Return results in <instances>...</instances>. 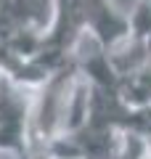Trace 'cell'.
<instances>
[{"mask_svg": "<svg viewBox=\"0 0 151 159\" xmlns=\"http://www.w3.org/2000/svg\"><path fill=\"white\" fill-rule=\"evenodd\" d=\"M88 32L103 51H109L130 32V19L114 11L112 0H56L45 51L58 64H66L74 58L80 40Z\"/></svg>", "mask_w": 151, "mask_h": 159, "instance_id": "cell-1", "label": "cell"}, {"mask_svg": "<svg viewBox=\"0 0 151 159\" xmlns=\"http://www.w3.org/2000/svg\"><path fill=\"white\" fill-rule=\"evenodd\" d=\"M32 88L16 82L0 69V157H29V117H32Z\"/></svg>", "mask_w": 151, "mask_h": 159, "instance_id": "cell-2", "label": "cell"}, {"mask_svg": "<svg viewBox=\"0 0 151 159\" xmlns=\"http://www.w3.org/2000/svg\"><path fill=\"white\" fill-rule=\"evenodd\" d=\"M146 3H149V6H151V0H146Z\"/></svg>", "mask_w": 151, "mask_h": 159, "instance_id": "cell-3", "label": "cell"}, {"mask_svg": "<svg viewBox=\"0 0 151 159\" xmlns=\"http://www.w3.org/2000/svg\"><path fill=\"white\" fill-rule=\"evenodd\" d=\"M50 159H58V157H50Z\"/></svg>", "mask_w": 151, "mask_h": 159, "instance_id": "cell-4", "label": "cell"}]
</instances>
